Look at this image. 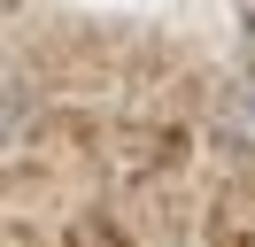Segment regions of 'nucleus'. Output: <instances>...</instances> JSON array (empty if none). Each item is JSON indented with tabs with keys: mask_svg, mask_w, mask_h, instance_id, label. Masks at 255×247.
<instances>
[{
	"mask_svg": "<svg viewBox=\"0 0 255 247\" xmlns=\"http://www.w3.org/2000/svg\"><path fill=\"white\" fill-rule=\"evenodd\" d=\"M217 131H224V147L255 154V85H232V93H224V108H217Z\"/></svg>",
	"mask_w": 255,
	"mask_h": 247,
	"instance_id": "f257e3e1",
	"label": "nucleus"
},
{
	"mask_svg": "<svg viewBox=\"0 0 255 247\" xmlns=\"http://www.w3.org/2000/svg\"><path fill=\"white\" fill-rule=\"evenodd\" d=\"M16 139H23V85L8 77V147H16Z\"/></svg>",
	"mask_w": 255,
	"mask_h": 247,
	"instance_id": "f03ea898",
	"label": "nucleus"
}]
</instances>
